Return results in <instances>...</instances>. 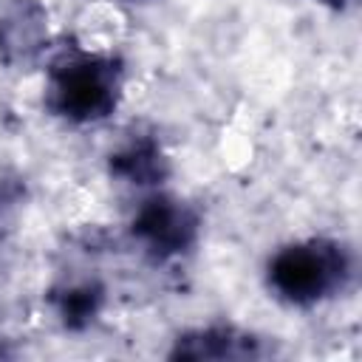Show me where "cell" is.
Listing matches in <instances>:
<instances>
[{"label": "cell", "instance_id": "6da1fadb", "mask_svg": "<svg viewBox=\"0 0 362 362\" xmlns=\"http://www.w3.org/2000/svg\"><path fill=\"white\" fill-rule=\"evenodd\" d=\"M122 93V68L113 57L62 51L48 68L45 105L68 122H99L113 113Z\"/></svg>", "mask_w": 362, "mask_h": 362}, {"label": "cell", "instance_id": "7a4b0ae2", "mask_svg": "<svg viewBox=\"0 0 362 362\" xmlns=\"http://www.w3.org/2000/svg\"><path fill=\"white\" fill-rule=\"evenodd\" d=\"M348 272L351 260L339 243H291L269 260V286L291 305H311L342 288Z\"/></svg>", "mask_w": 362, "mask_h": 362}, {"label": "cell", "instance_id": "3957f363", "mask_svg": "<svg viewBox=\"0 0 362 362\" xmlns=\"http://www.w3.org/2000/svg\"><path fill=\"white\" fill-rule=\"evenodd\" d=\"M133 238L158 260L184 255L198 240V215L178 198H147L133 218Z\"/></svg>", "mask_w": 362, "mask_h": 362}, {"label": "cell", "instance_id": "277c9868", "mask_svg": "<svg viewBox=\"0 0 362 362\" xmlns=\"http://www.w3.org/2000/svg\"><path fill=\"white\" fill-rule=\"evenodd\" d=\"M48 42V11L40 0H6L0 6V62L28 65Z\"/></svg>", "mask_w": 362, "mask_h": 362}, {"label": "cell", "instance_id": "5b68a950", "mask_svg": "<svg viewBox=\"0 0 362 362\" xmlns=\"http://www.w3.org/2000/svg\"><path fill=\"white\" fill-rule=\"evenodd\" d=\"M263 339L238 331L232 325H206V328H192L184 331L173 348L170 359H257L263 356Z\"/></svg>", "mask_w": 362, "mask_h": 362}, {"label": "cell", "instance_id": "8992f818", "mask_svg": "<svg viewBox=\"0 0 362 362\" xmlns=\"http://www.w3.org/2000/svg\"><path fill=\"white\" fill-rule=\"evenodd\" d=\"M110 175L136 187H153L170 175V158L156 139L133 136L127 144L110 153Z\"/></svg>", "mask_w": 362, "mask_h": 362}, {"label": "cell", "instance_id": "52a82bcc", "mask_svg": "<svg viewBox=\"0 0 362 362\" xmlns=\"http://www.w3.org/2000/svg\"><path fill=\"white\" fill-rule=\"evenodd\" d=\"M51 305L59 322L71 331L88 328L105 308V286L99 280H71L51 291Z\"/></svg>", "mask_w": 362, "mask_h": 362}, {"label": "cell", "instance_id": "ba28073f", "mask_svg": "<svg viewBox=\"0 0 362 362\" xmlns=\"http://www.w3.org/2000/svg\"><path fill=\"white\" fill-rule=\"evenodd\" d=\"M25 195V184L17 175L0 173V212H8L11 206H17Z\"/></svg>", "mask_w": 362, "mask_h": 362}, {"label": "cell", "instance_id": "9c48e42d", "mask_svg": "<svg viewBox=\"0 0 362 362\" xmlns=\"http://www.w3.org/2000/svg\"><path fill=\"white\" fill-rule=\"evenodd\" d=\"M320 3H325V6H337V8H339V6H345L348 0H320Z\"/></svg>", "mask_w": 362, "mask_h": 362}]
</instances>
